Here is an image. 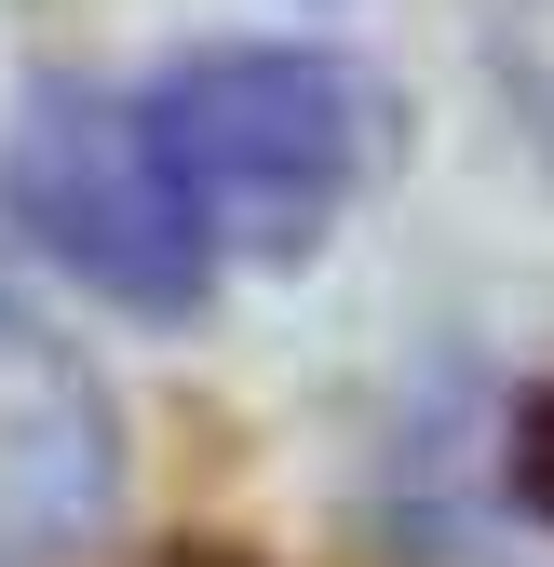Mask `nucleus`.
Returning a JSON list of instances; mask_svg holds the SVG:
<instances>
[{
	"mask_svg": "<svg viewBox=\"0 0 554 567\" xmlns=\"http://www.w3.org/2000/svg\"><path fill=\"white\" fill-rule=\"evenodd\" d=\"M150 122L163 150L203 203V230H217V257H270L298 270L338 217H352V189L379 176V82L366 68H338L311 41H217L150 82Z\"/></svg>",
	"mask_w": 554,
	"mask_h": 567,
	"instance_id": "obj_1",
	"label": "nucleus"
},
{
	"mask_svg": "<svg viewBox=\"0 0 554 567\" xmlns=\"http://www.w3.org/2000/svg\"><path fill=\"white\" fill-rule=\"evenodd\" d=\"M0 217H14L68 284H95L135 324H189L217 298V230L163 150L150 95L95 82H28L14 135H0Z\"/></svg>",
	"mask_w": 554,
	"mask_h": 567,
	"instance_id": "obj_2",
	"label": "nucleus"
},
{
	"mask_svg": "<svg viewBox=\"0 0 554 567\" xmlns=\"http://www.w3.org/2000/svg\"><path fill=\"white\" fill-rule=\"evenodd\" d=\"M122 501V419L109 379L0 284V567L82 554Z\"/></svg>",
	"mask_w": 554,
	"mask_h": 567,
	"instance_id": "obj_3",
	"label": "nucleus"
},
{
	"mask_svg": "<svg viewBox=\"0 0 554 567\" xmlns=\"http://www.w3.org/2000/svg\"><path fill=\"white\" fill-rule=\"evenodd\" d=\"M488 54H501V95H514L527 135H541V163H554V0H501Z\"/></svg>",
	"mask_w": 554,
	"mask_h": 567,
	"instance_id": "obj_4",
	"label": "nucleus"
},
{
	"mask_svg": "<svg viewBox=\"0 0 554 567\" xmlns=\"http://www.w3.org/2000/svg\"><path fill=\"white\" fill-rule=\"evenodd\" d=\"M514 501H527V514L554 527V379H541V392L514 405Z\"/></svg>",
	"mask_w": 554,
	"mask_h": 567,
	"instance_id": "obj_5",
	"label": "nucleus"
},
{
	"mask_svg": "<svg viewBox=\"0 0 554 567\" xmlns=\"http://www.w3.org/2000/svg\"><path fill=\"white\" fill-rule=\"evenodd\" d=\"M406 567H514V554H488L473 527H420V540H406Z\"/></svg>",
	"mask_w": 554,
	"mask_h": 567,
	"instance_id": "obj_6",
	"label": "nucleus"
},
{
	"mask_svg": "<svg viewBox=\"0 0 554 567\" xmlns=\"http://www.w3.org/2000/svg\"><path fill=\"white\" fill-rule=\"evenodd\" d=\"M163 567H257V554H230V540H189V554H163Z\"/></svg>",
	"mask_w": 554,
	"mask_h": 567,
	"instance_id": "obj_7",
	"label": "nucleus"
}]
</instances>
